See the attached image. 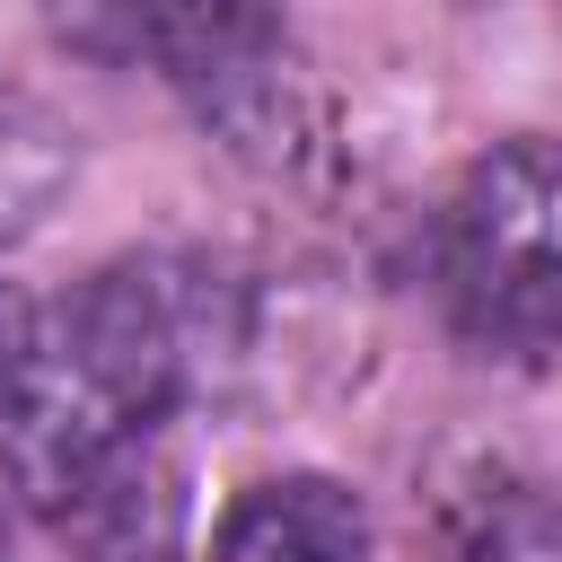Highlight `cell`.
<instances>
[{
    "label": "cell",
    "mask_w": 562,
    "mask_h": 562,
    "mask_svg": "<svg viewBox=\"0 0 562 562\" xmlns=\"http://www.w3.org/2000/svg\"><path fill=\"white\" fill-rule=\"evenodd\" d=\"M176 307L149 272H97L18 360L9 474L88 562H158L176 544Z\"/></svg>",
    "instance_id": "1"
},
{
    "label": "cell",
    "mask_w": 562,
    "mask_h": 562,
    "mask_svg": "<svg viewBox=\"0 0 562 562\" xmlns=\"http://www.w3.org/2000/svg\"><path fill=\"white\" fill-rule=\"evenodd\" d=\"M0 562H9V527H0Z\"/></svg>",
    "instance_id": "8"
},
{
    "label": "cell",
    "mask_w": 562,
    "mask_h": 562,
    "mask_svg": "<svg viewBox=\"0 0 562 562\" xmlns=\"http://www.w3.org/2000/svg\"><path fill=\"white\" fill-rule=\"evenodd\" d=\"M61 176H70V149H61V132H53V114H44L35 97L0 88V237L35 228L44 202L61 193Z\"/></svg>",
    "instance_id": "5"
},
{
    "label": "cell",
    "mask_w": 562,
    "mask_h": 562,
    "mask_svg": "<svg viewBox=\"0 0 562 562\" xmlns=\"http://www.w3.org/2000/svg\"><path fill=\"white\" fill-rule=\"evenodd\" d=\"M132 35L167 61L176 88H193L202 105H237L272 79L281 53V18L272 0H132Z\"/></svg>",
    "instance_id": "3"
},
{
    "label": "cell",
    "mask_w": 562,
    "mask_h": 562,
    "mask_svg": "<svg viewBox=\"0 0 562 562\" xmlns=\"http://www.w3.org/2000/svg\"><path fill=\"white\" fill-rule=\"evenodd\" d=\"M465 562H562V527L536 501H501V509H483Z\"/></svg>",
    "instance_id": "6"
},
{
    "label": "cell",
    "mask_w": 562,
    "mask_h": 562,
    "mask_svg": "<svg viewBox=\"0 0 562 562\" xmlns=\"http://www.w3.org/2000/svg\"><path fill=\"white\" fill-rule=\"evenodd\" d=\"M439 281L465 342L509 360L562 342V140H501L465 167L439 228Z\"/></svg>",
    "instance_id": "2"
},
{
    "label": "cell",
    "mask_w": 562,
    "mask_h": 562,
    "mask_svg": "<svg viewBox=\"0 0 562 562\" xmlns=\"http://www.w3.org/2000/svg\"><path fill=\"white\" fill-rule=\"evenodd\" d=\"M18 360H26V342H18V325L0 316V422H9V395H18Z\"/></svg>",
    "instance_id": "7"
},
{
    "label": "cell",
    "mask_w": 562,
    "mask_h": 562,
    "mask_svg": "<svg viewBox=\"0 0 562 562\" xmlns=\"http://www.w3.org/2000/svg\"><path fill=\"white\" fill-rule=\"evenodd\" d=\"M211 562H369V509L334 474H272L228 501Z\"/></svg>",
    "instance_id": "4"
}]
</instances>
